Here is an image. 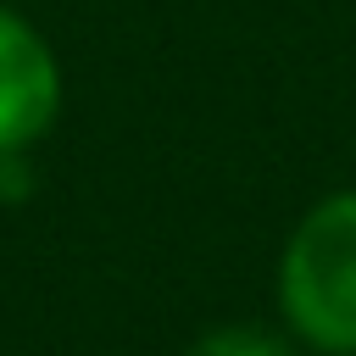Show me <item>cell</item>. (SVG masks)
I'll list each match as a JSON object with an SVG mask.
<instances>
[{"instance_id":"obj_2","label":"cell","mask_w":356,"mask_h":356,"mask_svg":"<svg viewBox=\"0 0 356 356\" xmlns=\"http://www.w3.org/2000/svg\"><path fill=\"white\" fill-rule=\"evenodd\" d=\"M61 106V72L50 44L0 6V150H28Z\"/></svg>"},{"instance_id":"obj_3","label":"cell","mask_w":356,"mask_h":356,"mask_svg":"<svg viewBox=\"0 0 356 356\" xmlns=\"http://www.w3.org/2000/svg\"><path fill=\"white\" fill-rule=\"evenodd\" d=\"M189 356H289V345L256 323H228V328H211L189 345Z\"/></svg>"},{"instance_id":"obj_1","label":"cell","mask_w":356,"mask_h":356,"mask_svg":"<svg viewBox=\"0 0 356 356\" xmlns=\"http://www.w3.org/2000/svg\"><path fill=\"white\" fill-rule=\"evenodd\" d=\"M278 300L317 350L356 356V189L317 200L284 245Z\"/></svg>"}]
</instances>
